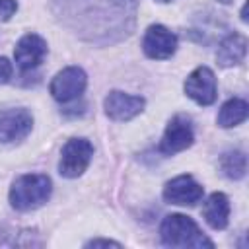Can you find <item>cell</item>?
Instances as JSON below:
<instances>
[{"instance_id":"obj_14","label":"cell","mask_w":249,"mask_h":249,"mask_svg":"<svg viewBox=\"0 0 249 249\" xmlns=\"http://www.w3.org/2000/svg\"><path fill=\"white\" fill-rule=\"evenodd\" d=\"M245 51H247V39L239 33H231L220 43L216 60L220 66H235L245 58Z\"/></svg>"},{"instance_id":"obj_15","label":"cell","mask_w":249,"mask_h":249,"mask_svg":"<svg viewBox=\"0 0 249 249\" xmlns=\"http://www.w3.org/2000/svg\"><path fill=\"white\" fill-rule=\"evenodd\" d=\"M247 111H249V107H247L245 99H239V97L228 99L218 113V124L224 128L237 126L239 123H243L247 119Z\"/></svg>"},{"instance_id":"obj_20","label":"cell","mask_w":249,"mask_h":249,"mask_svg":"<svg viewBox=\"0 0 249 249\" xmlns=\"http://www.w3.org/2000/svg\"><path fill=\"white\" fill-rule=\"evenodd\" d=\"M218 2H222V4H230L231 0H218Z\"/></svg>"},{"instance_id":"obj_19","label":"cell","mask_w":249,"mask_h":249,"mask_svg":"<svg viewBox=\"0 0 249 249\" xmlns=\"http://www.w3.org/2000/svg\"><path fill=\"white\" fill-rule=\"evenodd\" d=\"M86 245H88V247H99V245H103V247H107V245H115V247H121V243H117V241H111V239H91V241H88Z\"/></svg>"},{"instance_id":"obj_4","label":"cell","mask_w":249,"mask_h":249,"mask_svg":"<svg viewBox=\"0 0 249 249\" xmlns=\"http://www.w3.org/2000/svg\"><path fill=\"white\" fill-rule=\"evenodd\" d=\"M93 156V146L89 144V140L86 138H70L60 154V161H58V171L62 177L74 179L78 175H82L86 171V167L89 165Z\"/></svg>"},{"instance_id":"obj_10","label":"cell","mask_w":249,"mask_h":249,"mask_svg":"<svg viewBox=\"0 0 249 249\" xmlns=\"http://www.w3.org/2000/svg\"><path fill=\"white\" fill-rule=\"evenodd\" d=\"M202 187L191 175H179L163 187V198L169 204L193 206L202 198Z\"/></svg>"},{"instance_id":"obj_1","label":"cell","mask_w":249,"mask_h":249,"mask_svg":"<svg viewBox=\"0 0 249 249\" xmlns=\"http://www.w3.org/2000/svg\"><path fill=\"white\" fill-rule=\"evenodd\" d=\"M72 27L91 43H113L134 27V0H60Z\"/></svg>"},{"instance_id":"obj_7","label":"cell","mask_w":249,"mask_h":249,"mask_svg":"<svg viewBox=\"0 0 249 249\" xmlns=\"http://www.w3.org/2000/svg\"><path fill=\"white\" fill-rule=\"evenodd\" d=\"M185 93L198 105H212L216 101V76L208 66L195 68L185 80Z\"/></svg>"},{"instance_id":"obj_21","label":"cell","mask_w":249,"mask_h":249,"mask_svg":"<svg viewBox=\"0 0 249 249\" xmlns=\"http://www.w3.org/2000/svg\"><path fill=\"white\" fill-rule=\"evenodd\" d=\"M158 2H171V0H158Z\"/></svg>"},{"instance_id":"obj_5","label":"cell","mask_w":249,"mask_h":249,"mask_svg":"<svg viewBox=\"0 0 249 249\" xmlns=\"http://www.w3.org/2000/svg\"><path fill=\"white\" fill-rule=\"evenodd\" d=\"M86 84H88L86 72L80 66H68L53 78L49 89H51V95L56 101L68 103V101H72V99H76L84 93Z\"/></svg>"},{"instance_id":"obj_9","label":"cell","mask_w":249,"mask_h":249,"mask_svg":"<svg viewBox=\"0 0 249 249\" xmlns=\"http://www.w3.org/2000/svg\"><path fill=\"white\" fill-rule=\"evenodd\" d=\"M33 126V117L27 109L0 111V142L23 140Z\"/></svg>"},{"instance_id":"obj_11","label":"cell","mask_w":249,"mask_h":249,"mask_svg":"<svg viewBox=\"0 0 249 249\" xmlns=\"http://www.w3.org/2000/svg\"><path fill=\"white\" fill-rule=\"evenodd\" d=\"M105 113L113 121H130L144 109V97L128 95L123 91H111L103 101Z\"/></svg>"},{"instance_id":"obj_8","label":"cell","mask_w":249,"mask_h":249,"mask_svg":"<svg viewBox=\"0 0 249 249\" xmlns=\"http://www.w3.org/2000/svg\"><path fill=\"white\" fill-rule=\"evenodd\" d=\"M142 49H144L146 56L163 60V58H169L175 53V49H177V37L167 27L156 23V25H150L146 29L144 39H142Z\"/></svg>"},{"instance_id":"obj_17","label":"cell","mask_w":249,"mask_h":249,"mask_svg":"<svg viewBox=\"0 0 249 249\" xmlns=\"http://www.w3.org/2000/svg\"><path fill=\"white\" fill-rule=\"evenodd\" d=\"M18 10V2L16 0H0V19H10Z\"/></svg>"},{"instance_id":"obj_2","label":"cell","mask_w":249,"mask_h":249,"mask_svg":"<svg viewBox=\"0 0 249 249\" xmlns=\"http://www.w3.org/2000/svg\"><path fill=\"white\" fill-rule=\"evenodd\" d=\"M160 237L167 247H214L195 220L183 214H169L160 226Z\"/></svg>"},{"instance_id":"obj_3","label":"cell","mask_w":249,"mask_h":249,"mask_svg":"<svg viewBox=\"0 0 249 249\" xmlns=\"http://www.w3.org/2000/svg\"><path fill=\"white\" fill-rule=\"evenodd\" d=\"M51 196V179L43 173H27L14 181L10 189V204L16 210H35Z\"/></svg>"},{"instance_id":"obj_13","label":"cell","mask_w":249,"mask_h":249,"mask_svg":"<svg viewBox=\"0 0 249 249\" xmlns=\"http://www.w3.org/2000/svg\"><path fill=\"white\" fill-rule=\"evenodd\" d=\"M202 216L206 220V224L214 230H224L228 226V218H230V200L224 193H212L204 206H202Z\"/></svg>"},{"instance_id":"obj_6","label":"cell","mask_w":249,"mask_h":249,"mask_svg":"<svg viewBox=\"0 0 249 249\" xmlns=\"http://www.w3.org/2000/svg\"><path fill=\"white\" fill-rule=\"evenodd\" d=\"M193 140H195V132H193L191 119L185 115H175L165 126L163 138L160 142V150L167 156H173L177 152L187 150L193 144Z\"/></svg>"},{"instance_id":"obj_16","label":"cell","mask_w":249,"mask_h":249,"mask_svg":"<svg viewBox=\"0 0 249 249\" xmlns=\"http://www.w3.org/2000/svg\"><path fill=\"white\" fill-rule=\"evenodd\" d=\"M220 165H222V171H224L226 177L241 179V177H245V171H247V158H245L243 152L233 150V152L224 154Z\"/></svg>"},{"instance_id":"obj_18","label":"cell","mask_w":249,"mask_h":249,"mask_svg":"<svg viewBox=\"0 0 249 249\" xmlns=\"http://www.w3.org/2000/svg\"><path fill=\"white\" fill-rule=\"evenodd\" d=\"M10 78H12V62L0 56V84H6Z\"/></svg>"},{"instance_id":"obj_12","label":"cell","mask_w":249,"mask_h":249,"mask_svg":"<svg viewBox=\"0 0 249 249\" xmlns=\"http://www.w3.org/2000/svg\"><path fill=\"white\" fill-rule=\"evenodd\" d=\"M45 54H47V43L43 37H39L35 33L23 35L14 49V58L21 70L37 68L43 62Z\"/></svg>"}]
</instances>
